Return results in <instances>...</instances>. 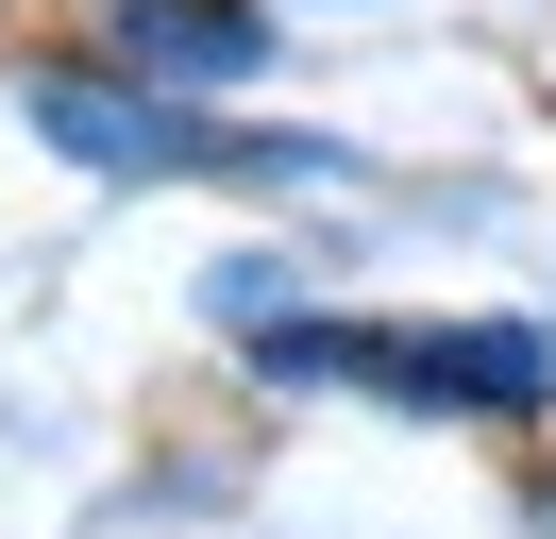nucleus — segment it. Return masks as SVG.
Masks as SVG:
<instances>
[{"label": "nucleus", "instance_id": "nucleus-1", "mask_svg": "<svg viewBox=\"0 0 556 539\" xmlns=\"http://www.w3.org/2000/svg\"><path fill=\"white\" fill-rule=\"evenodd\" d=\"M270 371H320V388H405L455 404V422H522L556 404V337L540 321H253Z\"/></svg>", "mask_w": 556, "mask_h": 539}, {"label": "nucleus", "instance_id": "nucleus-2", "mask_svg": "<svg viewBox=\"0 0 556 539\" xmlns=\"http://www.w3.org/2000/svg\"><path fill=\"white\" fill-rule=\"evenodd\" d=\"M17 118H35L51 152L118 168V186H203V168H338L320 135H203V118H169L152 85H85V67H35V85H17Z\"/></svg>", "mask_w": 556, "mask_h": 539}, {"label": "nucleus", "instance_id": "nucleus-3", "mask_svg": "<svg viewBox=\"0 0 556 539\" xmlns=\"http://www.w3.org/2000/svg\"><path fill=\"white\" fill-rule=\"evenodd\" d=\"M118 67H136L152 101L169 85H253V67H270V17H253V0H118Z\"/></svg>", "mask_w": 556, "mask_h": 539}]
</instances>
